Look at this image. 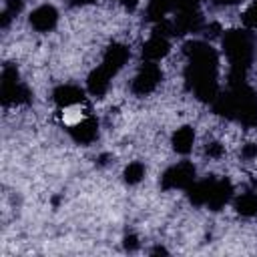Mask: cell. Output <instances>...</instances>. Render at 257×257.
<instances>
[{
	"label": "cell",
	"instance_id": "obj_2",
	"mask_svg": "<svg viewBox=\"0 0 257 257\" xmlns=\"http://www.w3.org/2000/svg\"><path fill=\"white\" fill-rule=\"evenodd\" d=\"M223 48H225V54L231 64V72H229L231 86L245 82L247 70H249V66L253 62V54H255V38L249 32V28L247 30H239V28L227 30L223 34Z\"/></svg>",
	"mask_w": 257,
	"mask_h": 257
},
{
	"label": "cell",
	"instance_id": "obj_11",
	"mask_svg": "<svg viewBox=\"0 0 257 257\" xmlns=\"http://www.w3.org/2000/svg\"><path fill=\"white\" fill-rule=\"evenodd\" d=\"M231 197H233V183L229 179H217L207 205H209L211 211H221L229 203Z\"/></svg>",
	"mask_w": 257,
	"mask_h": 257
},
{
	"label": "cell",
	"instance_id": "obj_7",
	"mask_svg": "<svg viewBox=\"0 0 257 257\" xmlns=\"http://www.w3.org/2000/svg\"><path fill=\"white\" fill-rule=\"evenodd\" d=\"M128 46L120 44V42H112L106 50H104V56H102V62H100V68L104 72H108L110 76H114L122 66L124 62L128 60Z\"/></svg>",
	"mask_w": 257,
	"mask_h": 257
},
{
	"label": "cell",
	"instance_id": "obj_29",
	"mask_svg": "<svg viewBox=\"0 0 257 257\" xmlns=\"http://www.w3.org/2000/svg\"><path fill=\"white\" fill-rule=\"evenodd\" d=\"M88 2H92V0H74V4H88Z\"/></svg>",
	"mask_w": 257,
	"mask_h": 257
},
{
	"label": "cell",
	"instance_id": "obj_15",
	"mask_svg": "<svg viewBox=\"0 0 257 257\" xmlns=\"http://www.w3.org/2000/svg\"><path fill=\"white\" fill-rule=\"evenodd\" d=\"M171 143H173L175 153H179V155L191 153L193 143H195V131H193V126L185 124V126L177 128V131L173 133V141H171Z\"/></svg>",
	"mask_w": 257,
	"mask_h": 257
},
{
	"label": "cell",
	"instance_id": "obj_16",
	"mask_svg": "<svg viewBox=\"0 0 257 257\" xmlns=\"http://www.w3.org/2000/svg\"><path fill=\"white\" fill-rule=\"evenodd\" d=\"M110 78H112V76H110L108 72H104L100 66H98V68H94V70L88 74V78H86L88 92H90V94H94V96H102V94L108 90Z\"/></svg>",
	"mask_w": 257,
	"mask_h": 257
},
{
	"label": "cell",
	"instance_id": "obj_1",
	"mask_svg": "<svg viewBox=\"0 0 257 257\" xmlns=\"http://www.w3.org/2000/svg\"><path fill=\"white\" fill-rule=\"evenodd\" d=\"M183 52L189 60L185 68L187 86L203 102H213L217 98V70L219 56L217 52L201 40H191L183 46Z\"/></svg>",
	"mask_w": 257,
	"mask_h": 257
},
{
	"label": "cell",
	"instance_id": "obj_5",
	"mask_svg": "<svg viewBox=\"0 0 257 257\" xmlns=\"http://www.w3.org/2000/svg\"><path fill=\"white\" fill-rule=\"evenodd\" d=\"M195 167L193 163L189 161H183V163H177L173 167H169L163 177H161V189L165 191H173V189H187L195 183Z\"/></svg>",
	"mask_w": 257,
	"mask_h": 257
},
{
	"label": "cell",
	"instance_id": "obj_12",
	"mask_svg": "<svg viewBox=\"0 0 257 257\" xmlns=\"http://www.w3.org/2000/svg\"><path fill=\"white\" fill-rule=\"evenodd\" d=\"M203 28V18L197 10H187L179 12L177 18L173 20V30L175 34H187V32H199Z\"/></svg>",
	"mask_w": 257,
	"mask_h": 257
},
{
	"label": "cell",
	"instance_id": "obj_3",
	"mask_svg": "<svg viewBox=\"0 0 257 257\" xmlns=\"http://www.w3.org/2000/svg\"><path fill=\"white\" fill-rule=\"evenodd\" d=\"M32 94L28 90L26 84L20 82L18 78V70L10 64L4 66L2 70V82H0V100L4 106H12V104H26L30 102Z\"/></svg>",
	"mask_w": 257,
	"mask_h": 257
},
{
	"label": "cell",
	"instance_id": "obj_24",
	"mask_svg": "<svg viewBox=\"0 0 257 257\" xmlns=\"http://www.w3.org/2000/svg\"><path fill=\"white\" fill-rule=\"evenodd\" d=\"M139 245H141V243H139V237H137V235H126V237H124V249H126V251H137Z\"/></svg>",
	"mask_w": 257,
	"mask_h": 257
},
{
	"label": "cell",
	"instance_id": "obj_4",
	"mask_svg": "<svg viewBox=\"0 0 257 257\" xmlns=\"http://www.w3.org/2000/svg\"><path fill=\"white\" fill-rule=\"evenodd\" d=\"M231 92L237 102V120L245 126H257V96L247 82L233 84Z\"/></svg>",
	"mask_w": 257,
	"mask_h": 257
},
{
	"label": "cell",
	"instance_id": "obj_28",
	"mask_svg": "<svg viewBox=\"0 0 257 257\" xmlns=\"http://www.w3.org/2000/svg\"><path fill=\"white\" fill-rule=\"evenodd\" d=\"M151 253H153V255H159V253H167V249H163V247H155Z\"/></svg>",
	"mask_w": 257,
	"mask_h": 257
},
{
	"label": "cell",
	"instance_id": "obj_26",
	"mask_svg": "<svg viewBox=\"0 0 257 257\" xmlns=\"http://www.w3.org/2000/svg\"><path fill=\"white\" fill-rule=\"evenodd\" d=\"M120 2H122V6L128 8V10H135L137 4H139V0H120Z\"/></svg>",
	"mask_w": 257,
	"mask_h": 257
},
{
	"label": "cell",
	"instance_id": "obj_18",
	"mask_svg": "<svg viewBox=\"0 0 257 257\" xmlns=\"http://www.w3.org/2000/svg\"><path fill=\"white\" fill-rule=\"evenodd\" d=\"M173 8H175V0H151L149 8H147V18L153 20V22H159Z\"/></svg>",
	"mask_w": 257,
	"mask_h": 257
},
{
	"label": "cell",
	"instance_id": "obj_17",
	"mask_svg": "<svg viewBox=\"0 0 257 257\" xmlns=\"http://www.w3.org/2000/svg\"><path fill=\"white\" fill-rule=\"evenodd\" d=\"M235 211L241 217H255L257 215V195L255 193H243L235 199Z\"/></svg>",
	"mask_w": 257,
	"mask_h": 257
},
{
	"label": "cell",
	"instance_id": "obj_8",
	"mask_svg": "<svg viewBox=\"0 0 257 257\" xmlns=\"http://www.w3.org/2000/svg\"><path fill=\"white\" fill-rule=\"evenodd\" d=\"M28 22L38 32H50L58 22V10L50 4H42V6H38L36 10L30 12Z\"/></svg>",
	"mask_w": 257,
	"mask_h": 257
},
{
	"label": "cell",
	"instance_id": "obj_13",
	"mask_svg": "<svg viewBox=\"0 0 257 257\" xmlns=\"http://www.w3.org/2000/svg\"><path fill=\"white\" fill-rule=\"evenodd\" d=\"M52 98L60 108H64V106H72V104L84 102V90L74 86V84H62L52 92Z\"/></svg>",
	"mask_w": 257,
	"mask_h": 257
},
{
	"label": "cell",
	"instance_id": "obj_22",
	"mask_svg": "<svg viewBox=\"0 0 257 257\" xmlns=\"http://www.w3.org/2000/svg\"><path fill=\"white\" fill-rule=\"evenodd\" d=\"M205 153H207L211 159H221V157H223V153H225V147H223L219 141H211V143H207Z\"/></svg>",
	"mask_w": 257,
	"mask_h": 257
},
{
	"label": "cell",
	"instance_id": "obj_19",
	"mask_svg": "<svg viewBox=\"0 0 257 257\" xmlns=\"http://www.w3.org/2000/svg\"><path fill=\"white\" fill-rule=\"evenodd\" d=\"M22 6H24V2H22V0H4V10H2L0 26H2V28H8L10 20H12L16 14H20Z\"/></svg>",
	"mask_w": 257,
	"mask_h": 257
},
{
	"label": "cell",
	"instance_id": "obj_27",
	"mask_svg": "<svg viewBox=\"0 0 257 257\" xmlns=\"http://www.w3.org/2000/svg\"><path fill=\"white\" fill-rule=\"evenodd\" d=\"M213 2L219 6H231V4H239L241 0H213Z\"/></svg>",
	"mask_w": 257,
	"mask_h": 257
},
{
	"label": "cell",
	"instance_id": "obj_14",
	"mask_svg": "<svg viewBox=\"0 0 257 257\" xmlns=\"http://www.w3.org/2000/svg\"><path fill=\"white\" fill-rule=\"evenodd\" d=\"M215 181H217V179L209 177V179L197 181V183H193L191 187H187V197H189V201H191L193 205H207Z\"/></svg>",
	"mask_w": 257,
	"mask_h": 257
},
{
	"label": "cell",
	"instance_id": "obj_23",
	"mask_svg": "<svg viewBox=\"0 0 257 257\" xmlns=\"http://www.w3.org/2000/svg\"><path fill=\"white\" fill-rule=\"evenodd\" d=\"M241 157H243L245 161L255 159V157H257V145H255V143H247V145L241 149Z\"/></svg>",
	"mask_w": 257,
	"mask_h": 257
},
{
	"label": "cell",
	"instance_id": "obj_10",
	"mask_svg": "<svg viewBox=\"0 0 257 257\" xmlns=\"http://www.w3.org/2000/svg\"><path fill=\"white\" fill-rule=\"evenodd\" d=\"M171 50V44L167 40V36H161V34H155L143 44V58L147 62H157L161 58H165Z\"/></svg>",
	"mask_w": 257,
	"mask_h": 257
},
{
	"label": "cell",
	"instance_id": "obj_9",
	"mask_svg": "<svg viewBox=\"0 0 257 257\" xmlns=\"http://www.w3.org/2000/svg\"><path fill=\"white\" fill-rule=\"evenodd\" d=\"M68 135L72 137L74 143H78V145H88V143H92V141L98 137V122H96L94 116L88 114V116H84L82 120H78L76 124L68 126Z\"/></svg>",
	"mask_w": 257,
	"mask_h": 257
},
{
	"label": "cell",
	"instance_id": "obj_25",
	"mask_svg": "<svg viewBox=\"0 0 257 257\" xmlns=\"http://www.w3.org/2000/svg\"><path fill=\"white\" fill-rule=\"evenodd\" d=\"M221 32V28H219V24H211V26H207V36H217Z\"/></svg>",
	"mask_w": 257,
	"mask_h": 257
},
{
	"label": "cell",
	"instance_id": "obj_6",
	"mask_svg": "<svg viewBox=\"0 0 257 257\" xmlns=\"http://www.w3.org/2000/svg\"><path fill=\"white\" fill-rule=\"evenodd\" d=\"M163 80V72L161 68L155 64V62H147L141 66V70L137 72L135 80H133V92L137 96H145V94H151L159 82Z\"/></svg>",
	"mask_w": 257,
	"mask_h": 257
},
{
	"label": "cell",
	"instance_id": "obj_20",
	"mask_svg": "<svg viewBox=\"0 0 257 257\" xmlns=\"http://www.w3.org/2000/svg\"><path fill=\"white\" fill-rule=\"evenodd\" d=\"M143 177H145V165L139 163V161L131 163V165L124 169V181H126L128 185H137V183H141Z\"/></svg>",
	"mask_w": 257,
	"mask_h": 257
},
{
	"label": "cell",
	"instance_id": "obj_21",
	"mask_svg": "<svg viewBox=\"0 0 257 257\" xmlns=\"http://www.w3.org/2000/svg\"><path fill=\"white\" fill-rule=\"evenodd\" d=\"M243 24L249 30H257V0H253L249 8L243 12Z\"/></svg>",
	"mask_w": 257,
	"mask_h": 257
}]
</instances>
